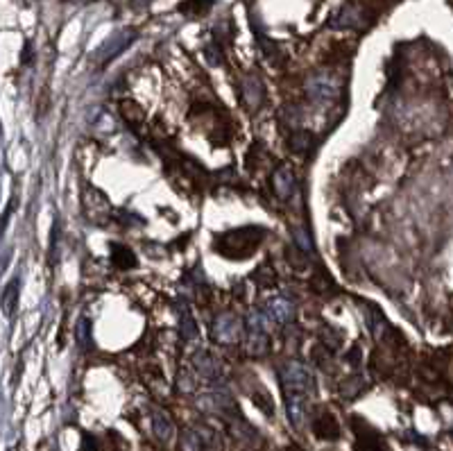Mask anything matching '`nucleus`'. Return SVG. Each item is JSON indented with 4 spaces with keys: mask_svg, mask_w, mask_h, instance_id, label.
Returning a JSON list of instances; mask_svg holds the SVG:
<instances>
[{
    "mask_svg": "<svg viewBox=\"0 0 453 451\" xmlns=\"http://www.w3.org/2000/svg\"><path fill=\"white\" fill-rule=\"evenodd\" d=\"M265 238V229L263 227H240V229H231L216 238V252H220L227 258H243L252 256L258 245L263 243Z\"/></svg>",
    "mask_w": 453,
    "mask_h": 451,
    "instance_id": "1",
    "label": "nucleus"
},
{
    "mask_svg": "<svg viewBox=\"0 0 453 451\" xmlns=\"http://www.w3.org/2000/svg\"><path fill=\"white\" fill-rule=\"evenodd\" d=\"M211 5H214V0H184L179 5V12L186 16H204Z\"/></svg>",
    "mask_w": 453,
    "mask_h": 451,
    "instance_id": "5",
    "label": "nucleus"
},
{
    "mask_svg": "<svg viewBox=\"0 0 453 451\" xmlns=\"http://www.w3.org/2000/svg\"><path fill=\"white\" fill-rule=\"evenodd\" d=\"M113 263L118 268H134L137 265V256H134L127 247L113 245Z\"/></svg>",
    "mask_w": 453,
    "mask_h": 451,
    "instance_id": "6",
    "label": "nucleus"
},
{
    "mask_svg": "<svg viewBox=\"0 0 453 451\" xmlns=\"http://www.w3.org/2000/svg\"><path fill=\"white\" fill-rule=\"evenodd\" d=\"M152 429H154V436L163 443H168L170 436H172V422L166 412H154L152 415Z\"/></svg>",
    "mask_w": 453,
    "mask_h": 451,
    "instance_id": "4",
    "label": "nucleus"
},
{
    "mask_svg": "<svg viewBox=\"0 0 453 451\" xmlns=\"http://www.w3.org/2000/svg\"><path fill=\"white\" fill-rule=\"evenodd\" d=\"M288 451H304V449H302V447H297V445H291V447H288Z\"/></svg>",
    "mask_w": 453,
    "mask_h": 451,
    "instance_id": "7",
    "label": "nucleus"
},
{
    "mask_svg": "<svg viewBox=\"0 0 453 451\" xmlns=\"http://www.w3.org/2000/svg\"><path fill=\"white\" fill-rule=\"evenodd\" d=\"M351 429L356 433L354 451H392L388 440H385L372 424H368L363 417H351Z\"/></svg>",
    "mask_w": 453,
    "mask_h": 451,
    "instance_id": "2",
    "label": "nucleus"
},
{
    "mask_svg": "<svg viewBox=\"0 0 453 451\" xmlns=\"http://www.w3.org/2000/svg\"><path fill=\"white\" fill-rule=\"evenodd\" d=\"M311 429H313L315 438H320V440H329V443H333V440L340 438V424H338V419H335V415L331 410L315 412V417L311 422Z\"/></svg>",
    "mask_w": 453,
    "mask_h": 451,
    "instance_id": "3",
    "label": "nucleus"
}]
</instances>
